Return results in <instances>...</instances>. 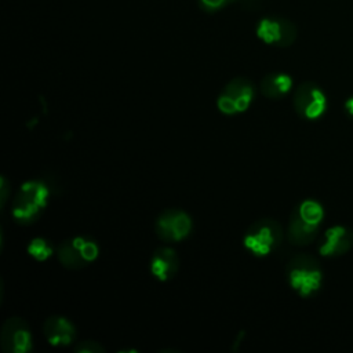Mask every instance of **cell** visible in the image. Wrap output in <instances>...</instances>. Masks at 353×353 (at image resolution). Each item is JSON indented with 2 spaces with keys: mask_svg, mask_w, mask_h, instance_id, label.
Listing matches in <instances>:
<instances>
[{
  "mask_svg": "<svg viewBox=\"0 0 353 353\" xmlns=\"http://www.w3.org/2000/svg\"><path fill=\"white\" fill-rule=\"evenodd\" d=\"M324 218L323 205L312 199L301 201L291 212L287 229L288 241L294 245H307L319 234Z\"/></svg>",
  "mask_w": 353,
  "mask_h": 353,
  "instance_id": "obj_1",
  "label": "cell"
},
{
  "mask_svg": "<svg viewBox=\"0 0 353 353\" xmlns=\"http://www.w3.org/2000/svg\"><path fill=\"white\" fill-rule=\"evenodd\" d=\"M50 197L48 186L40 179H30L21 185L14 200L11 212L21 225L33 223L47 207Z\"/></svg>",
  "mask_w": 353,
  "mask_h": 353,
  "instance_id": "obj_2",
  "label": "cell"
},
{
  "mask_svg": "<svg viewBox=\"0 0 353 353\" xmlns=\"http://www.w3.org/2000/svg\"><path fill=\"white\" fill-rule=\"evenodd\" d=\"M285 273L288 284L302 298L316 294L323 283V270L319 261L306 254L292 256L287 263Z\"/></svg>",
  "mask_w": 353,
  "mask_h": 353,
  "instance_id": "obj_3",
  "label": "cell"
},
{
  "mask_svg": "<svg viewBox=\"0 0 353 353\" xmlns=\"http://www.w3.org/2000/svg\"><path fill=\"white\" fill-rule=\"evenodd\" d=\"M283 236V226L277 221L263 218L254 222L245 230L243 243L251 254L256 256H266L281 244Z\"/></svg>",
  "mask_w": 353,
  "mask_h": 353,
  "instance_id": "obj_4",
  "label": "cell"
},
{
  "mask_svg": "<svg viewBox=\"0 0 353 353\" xmlns=\"http://www.w3.org/2000/svg\"><path fill=\"white\" fill-rule=\"evenodd\" d=\"M255 95L254 84L247 77H234L222 88L216 99L221 113L234 116L245 112Z\"/></svg>",
  "mask_w": 353,
  "mask_h": 353,
  "instance_id": "obj_5",
  "label": "cell"
},
{
  "mask_svg": "<svg viewBox=\"0 0 353 353\" xmlns=\"http://www.w3.org/2000/svg\"><path fill=\"white\" fill-rule=\"evenodd\" d=\"M292 105L299 117L305 120H317L327 110V95L319 84L305 81L295 90Z\"/></svg>",
  "mask_w": 353,
  "mask_h": 353,
  "instance_id": "obj_6",
  "label": "cell"
},
{
  "mask_svg": "<svg viewBox=\"0 0 353 353\" xmlns=\"http://www.w3.org/2000/svg\"><path fill=\"white\" fill-rule=\"evenodd\" d=\"M193 222L188 212L179 208L164 210L154 222L156 236L165 243L181 241L192 232Z\"/></svg>",
  "mask_w": 353,
  "mask_h": 353,
  "instance_id": "obj_7",
  "label": "cell"
},
{
  "mask_svg": "<svg viewBox=\"0 0 353 353\" xmlns=\"http://www.w3.org/2000/svg\"><path fill=\"white\" fill-rule=\"evenodd\" d=\"M256 36L269 46L288 47L296 39V28L283 17H265L256 25Z\"/></svg>",
  "mask_w": 353,
  "mask_h": 353,
  "instance_id": "obj_8",
  "label": "cell"
},
{
  "mask_svg": "<svg viewBox=\"0 0 353 353\" xmlns=\"http://www.w3.org/2000/svg\"><path fill=\"white\" fill-rule=\"evenodd\" d=\"M1 349L6 353H26L32 349V334L28 323L21 317H10L0 331Z\"/></svg>",
  "mask_w": 353,
  "mask_h": 353,
  "instance_id": "obj_9",
  "label": "cell"
},
{
  "mask_svg": "<svg viewBox=\"0 0 353 353\" xmlns=\"http://www.w3.org/2000/svg\"><path fill=\"white\" fill-rule=\"evenodd\" d=\"M353 247V230L335 225L325 230L323 240L319 245V252L324 256H339L346 254Z\"/></svg>",
  "mask_w": 353,
  "mask_h": 353,
  "instance_id": "obj_10",
  "label": "cell"
},
{
  "mask_svg": "<svg viewBox=\"0 0 353 353\" xmlns=\"http://www.w3.org/2000/svg\"><path fill=\"white\" fill-rule=\"evenodd\" d=\"M43 334L52 346H66L76 339L73 323L63 316H50L43 324Z\"/></svg>",
  "mask_w": 353,
  "mask_h": 353,
  "instance_id": "obj_11",
  "label": "cell"
},
{
  "mask_svg": "<svg viewBox=\"0 0 353 353\" xmlns=\"http://www.w3.org/2000/svg\"><path fill=\"white\" fill-rule=\"evenodd\" d=\"M179 268V259L176 252L171 247H159L153 251L150 258V273L159 281L171 280Z\"/></svg>",
  "mask_w": 353,
  "mask_h": 353,
  "instance_id": "obj_12",
  "label": "cell"
},
{
  "mask_svg": "<svg viewBox=\"0 0 353 353\" xmlns=\"http://www.w3.org/2000/svg\"><path fill=\"white\" fill-rule=\"evenodd\" d=\"M292 88V79L283 72L268 73L259 84V90L263 97L269 99H280L285 97Z\"/></svg>",
  "mask_w": 353,
  "mask_h": 353,
  "instance_id": "obj_13",
  "label": "cell"
},
{
  "mask_svg": "<svg viewBox=\"0 0 353 353\" xmlns=\"http://www.w3.org/2000/svg\"><path fill=\"white\" fill-rule=\"evenodd\" d=\"M57 256L61 265L70 270L83 269L84 266L88 265V262L83 256V252L76 237L59 243L57 245Z\"/></svg>",
  "mask_w": 353,
  "mask_h": 353,
  "instance_id": "obj_14",
  "label": "cell"
},
{
  "mask_svg": "<svg viewBox=\"0 0 353 353\" xmlns=\"http://www.w3.org/2000/svg\"><path fill=\"white\" fill-rule=\"evenodd\" d=\"M28 252L37 261H46L51 256L52 247L44 237H36L29 243Z\"/></svg>",
  "mask_w": 353,
  "mask_h": 353,
  "instance_id": "obj_15",
  "label": "cell"
},
{
  "mask_svg": "<svg viewBox=\"0 0 353 353\" xmlns=\"http://www.w3.org/2000/svg\"><path fill=\"white\" fill-rule=\"evenodd\" d=\"M236 0H199V6L205 12H216Z\"/></svg>",
  "mask_w": 353,
  "mask_h": 353,
  "instance_id": "obj_16",
  "label": "cell"
},
{
  "mask_svg": "<svg viewBox=\"0 0 353 353\" xmlns=\"http://www.w3.org/2000/svg\"><path fill=\"white\" fill-rule=\"evenodd\" d=\"M74 350L80 353H99L105 352V347L95 341H83L79 345H76Z\"/></svg>",
  "mask_w": 353,
  "mask_h": 353,
  "instance_id": "obj_17",
  "label": "cell"
},
{
  "mask_svg": "<svg viewBox=\"0 0 353 353\" xmlns=\"http://www.w3.org/2000/svg\"><path fill=\"white\" fill-rule=\"evenodd\" d=\"M343 106H345L346 113L353 117V95L349 97V98L345 101V105H343Z\"/></svg>",
  "mask_w": 353,
  "mask_h": 353,
  "instance_id": "obj_18",
  "label": "cell"
}]
</instances>
